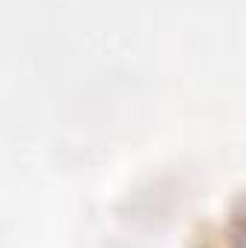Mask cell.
<instances>
[{
  "label": "cell",
  "mask_w": 246,
  "mask_h": 248,
  "mask_svg": "<svg viewBox=\"0 0 246 248\" xmlns=\"http://www.w3.org/2000/svg\"><path fill=\"white\" fill-rule=\"evenodd\" d=\"M197 246L200 248H241V219H238V214L232 217L229 231L226 228H211L209 234H200Z\"/></svg>",
  "instance_id": "obj_1"
}]
</instances>
